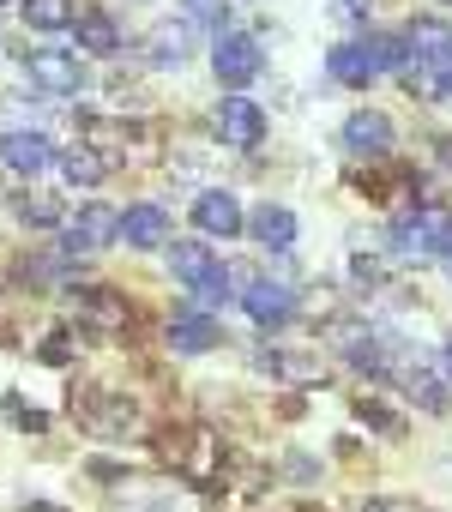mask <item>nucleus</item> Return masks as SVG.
Listing matches in <instances>:
<instances>
[{"label": "nucleus", "instance_id": "f257e3e1", "mask_svg": "<svg viewBox=\"0 0 452 512\" xmlns=\"http://www.w3.org/2000/svg\"><path fill=\"white\" fill-rule=\"evenodd\" d=\"M73 416H79V428L97 434V440H127V434H139V404L121 398V392H79V398H73Z\"/></svg>", "mask_w": 452, "mask_h": 512}, {"label": "nucleus", "instance_id": "f03ea898", "mask_svg": "<svg viewBox=\"0 0 452 512\" xmlns=\"http://www.w3.org/2000/svg\"><path fill=\"white\" fill-rule=\"evenodd\" d=\"M163 458L175 464V470H187L193 482H211L217 476V434L205 428V422H187V428H169L163 440Z\"/></svg>", "mask_w": 452, "mask_h": 512}, {"label": "nucleus", "instance_id": "7ed1b4c3", "mask_svg": "<svg viewBox=\"0 0 452 512\" xmlns=\"http://www.w3.org/2000/svg\"><path fill=\"white\" fill-rule=\"evenodd\" d=\"M169 278H181L199 302L230 296V278H223V272L211 266V253H205L199 241H175V247H169Z\"/></svg>", "mask_w": 452, "mask_h": 512}, {"label": "nucleus", "instance_id": "20e7f679", "mask_svg": "<svg viewBox=\"0 0 452 512\" xmlns=\"http://www.w3.org/2000/svg\"><path fill=\"white\" fill-rule=\"evenodd\" d=\"M404 67H428V73H452V31L440 19H410L404 25Z\"/></svg>", "mask_w": 452, "mask_h": 512}, {"label": "nucleus", "instance_id": "39448f33", "mask_svg": "<svg viewBox=\"0 0 452 512\" xmlns=\"http://www.w3.org/2000/svg\"><path fill=\"white\" fill-rule=\"evenodd\" d=\"M25 79H31L37 91H49V97H67V91L85 85V67H79V55H67V49H31V55H25Z\"/></svg>", "mask_w": 452, "mask_h": 512}, {"label": "nucleus", "instance_id": "423d86ee", "mask_svg": "<svg viewBox=\"0 0 452 512\" xmlns=\"http://www.w3.org/2000/svg\"><path fill=\"white\" fill-rule=\"evenodd\" d=\"M260 37H242V31H223L217 37V55H211V67H217V85H254V73H260Z\"/></svg>", "mask_w": 452, "mask_h": 512}, {"label": "nucleus", "instance_id": "0eeeda50", "mask_svg": "<svg viewBox=\"0 0 452 512\" xmlns=\"http://www.w3.org/2000/svg\"><path fill=\"white\" fill-rule=\"evenodd\" d=\"M0 163H7L13 175H25V181H37V175L55 163V151H49V139H43V133L13 127V133H0Z\"/></svg>", "mask_w": 452, "mask_h": 512}, {"label": "nucleus", "instance_id": "6e6552de", "mask_svg": "<svg viewBox=\"0 0 452 512\" xmlns=\"http://www.w3.org/2000/svg\"><path fill=\"white\" fill-rule=\"evenodd\" d=\"M115 235H121V211H115V205H85V211L67 223V247H73V253H103Z\"/></svg>", "mask_w": 452, "mask_h": 512}, {"label": "nucleus", "instance_id": "1a4fd4ad", "mask_svg": "<svg viewBox=\"0 0 452 512\" xmlns=\"http://www.w3.org/2000/svg\"><path fill=\"white\" fill-rule=\"evenodd\" d=\"M217 133L230 139V145H242V151H248V145H260V139H266V109H260V103H248V97H223V103H217Z\"/></svg>", "mask_w": 452, "mask_h": 512}, {"label": "nucleus", "instance_id": "9d476101", "mask_svg": "<svg viewBox=\"0 0 452 512\" xmlns=\"http://www.w3.org/2000/svg\"><path fill=\"white\" fill-rule=\"evenodd\" d=\"M248 278V272H242ZM242 308L254 314V326H284L290 314H296V296L284 290V284H272V278H248L242 284Z\"/></svg>", "mask_w": 452, "mask_h": 512}, {"label": "nucleus", "instance_id": "9b49d317", "mask_svg": "<svg viewBox=\"0 0 452 512\" xmlns=\"http://www.w3.org/2000/svg\"><path fill=\"white\" fill-rule=\"evenodd\" d=\"M163 338H169L181 356H199V350H217V344H223V326H217L205 308H181V314L163 326Z\"/></svg>", "mask_w": 452, "mask_h": 512}, {"label": "nucleus", "instance_id": "f8f14e48", "mask_svg": "<svg viewBox=\"0 0 452 512\" xmlns=\"http://www.w3.org/2000/svg\"><path fill=\"white\" fill-rule=\"evenodd\" d=\"M193 229L211 235V241H230V235H242V205L230 193H199L193 199Z\"/></svg>", "mask_w": 452, "mask_h": 512}, {"label": "nucleus", "instance_id": "ddd939ff", "mask_svg": "<svg viewBox=\"0 0 452 512\" xmlns=\"http://www.w3.org/2000/svg\"><path fill=\"white\" fill-rule=\"evenodd\" d=\"M344 145H350L356 157H380V151H392V121H386L380 109H356V115L344 121Z\"/></svg>", "mask_w": 452, "mask_h": 512}, {"label": "nucleus", "instance_id": "4468645a", "mask_svg": "<svg viewBox=\"0 0 452 512\" xmlns=\"http://www.w3.org/2000/svg\"><path fill=\"white\" fill-rule=\"evenodd\" d=\"M326 73H332L338 85H368V79H374V49H368V37H362V43H338V49L326 55Z\"/></svg>", "mask_w": 452, "mask_h": 512}, {"label": "nucleus", "instance_id": "2eb2a0df", "mask_svg": "<svg viewBox=\"0 0 452 512\" xmlns=\"http://www.w3.org/2000/svg\"><path fill=\"white\" fill-rule=\"evenodd\" d=\"M145 55H151L157 67H169V61H187V55H193V25H187V19H169V25H157V31H151V43H145Z\"/></svg>", "mask_w": 452, "mask_h": 512}, {"label": "nucleus", "instance_id": "dca6fc26", "mask_svg": "<svg viewBox=\"0 0 452 512\" xmlns=\"http://www.w3.org/2000/svg\"><path fill=\"white\" fill-rule=\"evenodd\" d=\"M121 235L133 247H163L169 241V217L157 205H133V211H121Z\"/></svg>", "mask_w": 452, "mask_h": 512}, {"label": "nucleus", "instance_id": "f3484780", "mask_svg": "<svg viewBox=\"0 0 452 512\" xmlns=\"http://www.w3.org/2000/svg\"><path fill=\"white\" fill-rule=\"evenodd\" d=\"M61 175H67L73 187H97V181L109 175V157H103L97 145H73V151H61Z\"/></svg>", "mask_w": 452, "mask_h": 512}, {"label": "nucleus", "instance_id": "a211bd4d", "mask_svg": "<svg viewBox=\"0 0 452 512\" xmlns=\"http://www.w3.org/2000/svg\"><path fill=\"white\" fill-rule=\"evenodd\" d=\"M73 25H79V43H85V55H115V49H121V25H115L109 13H79Z\"/></svg>", "mask_w": 452, "mask_h": 512}, {"label": "nucleus", "instance_id": "6ab92c4d", "mask_svg": "<svg viewBox=\"0 0 452 512\" xmlns=\"http://www.w3.org/2000/svg\"><path fill=\"white\" fill-rule=\"evenodd\" d=\"M254 235H260L266 247H290V241H296V211H290V205H260V211H254Z\"/></svg>", "mask_w": 452, "mask_h": 512}, {"label": "nucleus", "instance_id": "aec40b11", "mask_svg": "<svg viewBox=\"0 0 452 512\" xmlns=\"http://www.w3.org/2000/svg\"><path fill=\"white\" fill-rule=\"evenodd\" d=\"M73 19H79L73 0H25V25H37V31H67Z\"/></svg>", "mask_w": 452, "mask_h": 512}, {"label": "nucleus", "instance_id": "412c9836", "mask_svg": "<svg viewBox=\"0 0 452 512\" xmlns=\"http://www.w3.org/2000/svg\"><path fill=\"white\" fill-rule=\"evenodd\" d=\"M398 79H404V91L422 97V103H440V91H446V73H428V67H398Z\"/></svg>", "mask_w": 452, "mask_h": 512}, {"label": "nucleus", "instance_id": "4be33fe9", "mask_svg": "<svg viewBox=\"0 0 452 512\" xmlns=\"http://www.w3.org/2000/svg\"><path fill=\"white\" fill-rule=\"evenodd\" d=\"M266 368H278L284 380H320V362H308V356H290V350H272V356H266Z\"/></svg>", "mask_w": 452, "mask_h": 512}, {"label": "nucleus", "instance_id": "5701e85b", "mask_svg": "<svg viewBox=\"0 0 452 512\" xmlns=\"http://www.w3.org/2000/svg\"><path fill=\"white\" fill-rule=\"evenodd\" d=\"M356 410H362V416H368V422H374V428H380V434H398V428H404V422H398V416H392V410H386V404H380V398H362V404H356Z\"/></svg>", "mask_w": 452, "mask_h": 512}, {"label": "nucleus", "instance_id": "b1692460", "mask_svg": "<svg viewBox=\"0 0 452 512\" xmlns=\"http://www.w3.org/2000/svg\"><path fill=\"white\" fill-rule=\"evenodd\" d=\"M19 217L25 223H55V205L49 199H19Z\"/></svg>", "mask_w": 452, "mask_h": 512}, {"label": "nucleus", "instance_id": "393cba45", "mask_svg": "<svg viewBox=\"0 0 452 512\" xmlns=\"http://www.w3.org/2000/svg\"><path fill=\"white\" fill-rule=\"evenodd\" d=\"M193 13H199V19H211L217 31H223V19H230V13H223V0H193Z\"/></svg>", "mask_w": 452, "mask_h": 512}, {"label": "nucleus", "instance_id": "a878e982", "mask_svg": "<svg viewBox=\"0 0 452 512\" xmlns=\"http://www.w3.org/2000/svg\"><path fill=\"white\" fill-rule=\"evenodd\" d=\"M332 7H338L350 25H356V19H368V0H332Z\"/></svg>", "mask_w": 452, "mask_h": 512}, {"label": "nucleus", "instance_id": "bb28decb", "mask_svg": "<svg viewBox=\"0 0 452 512\" xmlns=\"http://www.w3.org/2000/svg\"><path fill=\"white\" fill-rule=\"evenodd\" d=\"M356 278L362 284H380V260H356Z\"/></svg>", "mask_w": 452, "mask_h": 512}, {"label": "nucleus", "instance_id": "cd10ccee", "mask_svg": "<svg viewBox=\"0 0 452 512\" xmlns=\"http://www.w3.org/2000/svg\"><path fill=\"white\" fill-rule=\"evenodd\" d=\"M362 512H416V506H398V500H374V506H362Z\"/></svg>", "mask_w": 452, "mask_h": 512}, {"label": "nucleus", "instance_id": "c85d7f7f", "mask_svg": "<svg viewBox=\"0 0 452 512\" xmlns=\"http://www.w3.org/2000/svg\"><path fill=\"white\" fill-rule=\"evenodd\" d=\"M440 374H446V380H452V344H446V356H440Z\"/></svg>", "mask_w": 452, "mask_h": 512}, {"label": "nucleus", "instance_id": "c756f323", "mask_svg": "<svg viewBox=\"0 0 452 512\" xmlns=\"http://www.w3.org/2000/svg\"><path fill=\"white\" fill-rule=\"evenodd\" d=\"M446 163H452V145H446Z\"/></svg>", "mask_w": 452, "mask_h": 512}, {"label": "nucleus", "instance_id": "7c9ffc66", "mask_svg": "<svg viewBox=\"0 0 452 512\" xmlns=\"http://www.w3.org/2000/svg\"><path fill=\"white\" fill-rule=\"evenodd\" d=\"M0 7H7V0H0Z\"/></svg>", "mask_w": 452, "mask_h": 512}, {"label": "nucleus", "instance_id": "2f4dec72", "mask_svg": "<svg viewBox=\"0 0 452 512\" xmlns=\"http://www.w3.org/2000/svg\"><path fill=\"white\" fill-rule=\"evenodd\" d=\"M446 7H452V0H446Z\"/></svg>", "mask_w": 452, "mask_h": 512}]
</instances>
